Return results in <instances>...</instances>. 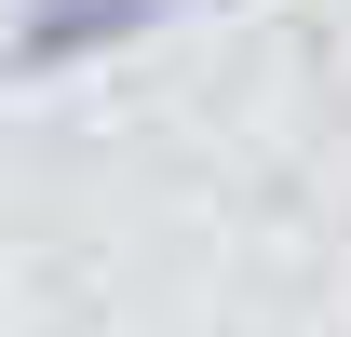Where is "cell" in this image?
Here are the masks:
<instances>
[{
	"instance_id": "cell-1",
	"label": "cell",
	"mask_w": 351,
	"mask_h": 337,
	"mask_svg": "<svg viewBox=\"0 0 351 337\" xmlns=\"http://www.w3.org/2000/svg\"><path fill=\"white\" fill-rule=\"evenodd\" d=\"M176 0H14V27H0V68L14 82H54V68H95V54L149 41Z\"/></svg>"
}]
</instances>
